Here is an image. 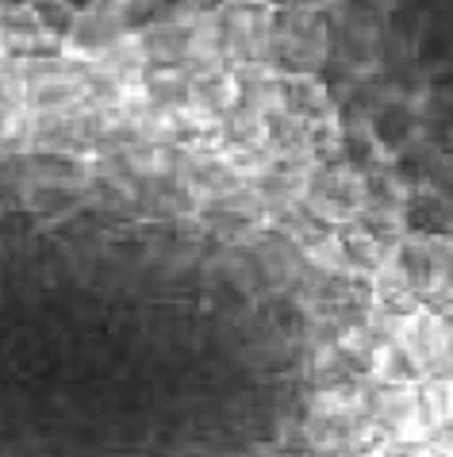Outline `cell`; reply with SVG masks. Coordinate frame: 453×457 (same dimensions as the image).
<instances>
[{"label":"cell","instance_id":"cell-1","mask_svg":"<svg viewBox=\"0 0 453 457\" xmlns=\"http://www.w3.org/2000/svg\"><path fill=\"white\" fill-rule=\"evenodd\" d=\"M373 423L384 430L396 446H431V427L423 415V396L415 385H388L369 400Z\"/></svg>","mask_w":453,"mask_h":457},{"label":"cell","instance_id":"cell-2","mask_svg":"<svg viewBox=\"0 0 453 457\" xmlns=\"http://www.w3.org/2000/svg\"><path fill=\"white\" fill-rule=\"evenodd\" d=\"M392 457H399V453L392 450ZM404 457H431V446H411V453H404Z\"/></svg>","mask_w":453,"mask_h":457}]
</instances>
